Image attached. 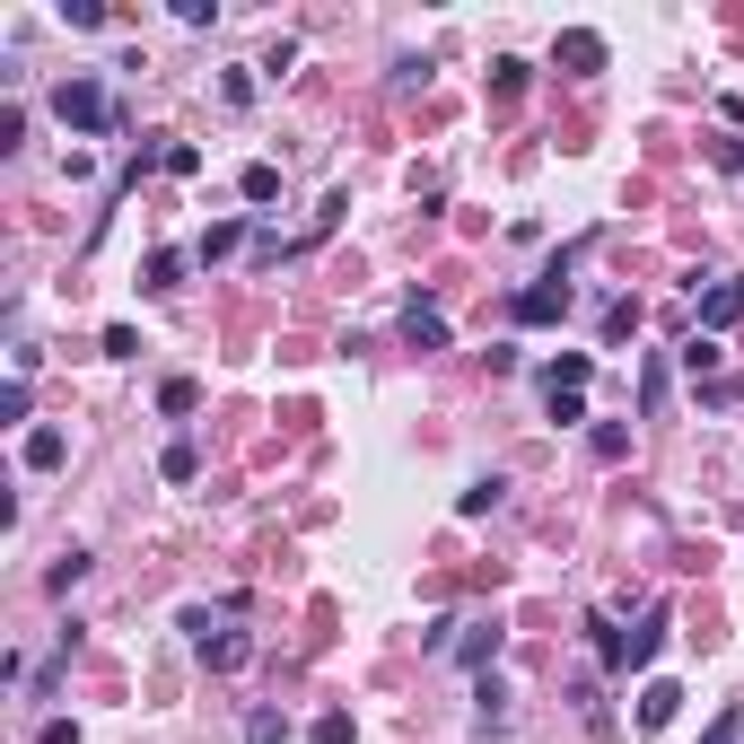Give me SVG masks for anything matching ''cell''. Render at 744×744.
I'll use <instances>...</instances> for the list:
<instances>
[{
	"instance_id": "6da1fadb",
	"label": "cell",
	"mask_w": 744,
	"mask_h": 744,
	"mask_svg": "<svg viewBox=\"0 0 744 744\" xmlns=\"http://www.w3.org/2000/svg\"><path fill=\"white\" fill-rule=\"evenodd\" d=\"M53 115H62V131H88V140L124 124V106L106 97V79H97V71H71V79L53 88Z\"/></svg>"
},
{
	"instance_id": "7a4b0ae2",
	"label": "cell",
	"mask_w": 744,
	"mask_h": 744,
	"mask_svg": "<svg viewBox=\"0 0 744 744\" xmlns=\"http://www.w3.org/2000/svg\"><path fill=\"white\" fill-rule=\"evenodd\" d=\"M508 316H517V325H561V316H570V280H561V272H543V280H525Z\"/></svg>"
},
{
	"instance_id": "3957f363",
	"label": "cell",
	"mask_w": 744,
	"mask_h": 744,
	"mask_svg": "<svg viewBox=\"0 0 744 744\" xmlns=\"http://www.w3.org/2000/svg\"><path fill=\"white\" fill-rule=\"evenodd\" d=\"M552 62H561L570 79H596V71H605V35H596V26H570V35L552 44Z\"/></svg>"
},
{
	"instance_id": "277c9868",
	"label": "cell",
	"mask_w": 744,
	"mask_h": 744,
	"mask_svg": "<svg viewBox=\"0 0 744 744\" xmlns=\"http://www.w3.org/2000/svg\"><path fill=\"white\" fill-rule=\"evenodd\" d=\"M193 648H202V666H211V674H237V666H254V639H246V630H228V621H220V630H202Z\"/></svg>"
},
{
	"instance_id": "5b68a950",
	"label": "cell",
	"mask_w": 744,
	"mask_h": 744,
	"mask_svg": "<svg viewBox=\"0 0 744 744\" xmlns=\"http://www.w3.org/2000/svg\"><path fill=\"white\" fill-rule=\"evenodd\" d=\"M403 342H412V351H447V316H438L429 298H412V307H403Z\"/></svg>"
},
{
	"instance_id": "8992f818",
	"label": "cell",
	"mask_w": 744,
	"mask_h": 744,
	"mask_svg": "<svg viewBox=\"0 0 744 744\" xmlns=\"http://www.w3.org/2000/svg\"><path fill=\"white\" fill-rule=\"evenodd\" d=\"M674 710H683V683H666V674H657V683H639V727H648V736H657V727H674Z\"/></svg>"
},
{
	"instance_id": "52a82bcc",
	"label": "cell",
	"mask_w": 744,
	"mask_h": 744,
	"mask_svg": "<svg viewBox=\"0 0 744 744\" xmlns=\"http://www.w3.org/2000/svg\"><path fill=\"white\" fill-rule=\"evenodd\" d=\"M744 316V280H719V289H701V333H727Z\"/></svg>"
},
{
	"instance_id": "ba28073f",
	"label": "cell",
	"mask_w": 744,
	"mask_h": 744,
	"mask_svg": "<svg viewBox=\"0 0 744 744\" xmlns=\"http://www.w3.org/2000/svg\"><path fill=\"white\" fill-rule=\"evenodd\" d=\"M587 376H596V360H587V351H561V360L543 369V394H587Z\"/></svg>"
},
{
	"instance_id": "9c48e42d",
	"label": "cell",
	"mask_w": 744,
	"mask_h": 744,
	"mask_svg": "<svg viewBox=\"0 0 744 744\" xmlns=\"http://www.w3.org/2000/svg\"><path fill=\"white\" fill-rule=\"evenodd\" d=\"M71 465V438L62 429H26V474H62Z\"/></svg>"
},
{
	"instance_id": "30bf717a",
	"label": "cell",
	"mask_w": 744,
	"mask_h": 744,
	"mask_svg": "<svg viewBox=\"0 0 744 744\" xmlns=\"http://www.w3.org/2000/svg\"><path fill=\"white\" fill-rule=\"evenodd\" d=\"M158 412H167V421L202 412V385H193V376H167V385H158Z\"/></svg>"
},
{
	"instance_id": "8fae6325",
	"label": "cell",
	"mask_w": 744,
	"mask_h": 744,
	"mask_svg": "<svg viewBox=\"0 0 744 744\" xmlns=\"http://www.w3.org/2000/svg\"><path fill=\"white\" fill-rule=\"evenodd\" d=\"M657 648H666V614H648L639 630H630V674H639V666H657Z\"/></svg>"
},
{
	"instance_id": "7c38bea8",
	"label": "cell",
	"mask_w": 744,
	"mask_h": 744,
	"mask_svg": "<svg viewBox=\"0 0 744 744\" xmlns=\"http://www.w3.org/2000/svg\"><path fill=\"white\" fill-rule=\"evenodd\" d=\"M184 272H193V254H184V246H158V254H149V289H176Z\"/></svg>"
},
{
	"instance_id": "4fadbf2b",
	"label": "cell",
	"mask_w": 744,
	"mask_h": 744,
	"mask_svg": "<svg viewBox=\"0 0 744 744\" xmlns=\"http://www.w3.org/2000/svg\"><path fill=\"white\" fill-rule=\"evenodd\" d=\"M237 246H246V220H220V228L193 246V263H220V254H237Z\"/></svg>"
},
{
	"instance_id": "5bb4252c",
	"label": "cell",
	"mask_w": 744,
	"mask_h": 744,
	"mask_svg": "<svg viewBox=\"0 0 744 744\" xmlns=\"http://www.w3.org/2000/svg\"><path fill=\"white\" fill-rule=\"evenodd\" d=\"M158 474H167V482H193V474H202V456H193V438H167V456H158Z\"/></svg>"
},
{
	"instance_id": "9a60e30c",
	"label": "cell",
	"mask_w": 744,
	"mask_h": 744,
	"mask_svg": "<svg viewBox=\"0 0 744 744\" xmlns=\"http://www.w3.org/2000/svg\"><path fill=\"white\" fill-rule=\"evenodd\" d=\"M79 578H88V552H79V543H71V552H62V561H53V570H44V587H53V596H71V587H79Z\"/></svg>"
},
{
	"instance_id": "2e32d148",
	"label": "cell",
	"mask_w": 744,
	"mask_h": 744,
	"mask_svg": "<svg viewBox=\"0 0 744 744\" xmlns=\"http://www.w3.org/2000/svg\"><path fill=\"white\" fill-rule=\"evenodd\" d=\"M237 184H246V202H254V211H263V202H280V167H263V158H254Z\"/></svg>"
},
{
	"instance_id": "e0dca14e",
	"label": "cell",
	"mask_w": 744,
	"mask_h": 744,
	"mask_svg": "<svg viewBox=\"0 0 744 744\" xmlns=\"http://www.w3.org/2000/svg\"><path fill=\"white\" fill-rule=\"evenodd\" d=\"M587 447H596L605 465H621V456H630V429H621V421H596V429H587Z\"/></svg>"
},
{
	"instance_id": "ac0fdd59",
	"label": "cell",
	"mask_w": 744,
	"mask_h": 744,
	"mask_svg": "<svg viewBox=\"0 0 744 744\" xmlns=\"http://www.w3.org/2000/svg\"><path fill=\"white\" fill-rule=\"evenodd\" d=\"M62 26H88L97 35V26H115V9L106 0H62Z\"/></svg>"
},
{
	"instance_id": "d6986e66",
	"label": "cell",
	"mask_w": 744,
	"mask_h": 744,
	"mask_svg": "<svg viewBox=\"0 0 744 744\" xmlns=\"http://www.w3.org/2000/svg\"><path fill=\"white\" fill-rule=\"evenodd\" d=\"M710 167H719V176H744V131H719V140H710Z\"/></svg>"
},
{
	"instance_id": "ffe728a7",
	"label": "cell",
	"mask_w": 744,
	"mask_h": 744,
	"mask_svg": "<svg viewBox=\"0 0 744 744\" xmlns=\"http://www.w3.org/2000/svg\"><path fill=\"white\" fill-rule=\"evenodd\" d=\"M474 701H482V727H508V683H499V674H482Z\"/></svg>"
},
{
	"instance_id": "44dd1931",
	"label": "cell",
	"mask_w": 744,
	"mask_h": 744,
	"mask_svg": "<svg viewBox=\"0 0 744 744\" xmlns=\"http://www.w3.org/2000/svg\"><path fill=\"white\" fill-rule=\"evenodd\" d=\"M499 491H508V482H499V474H482V482L456 499V508H465V517H491V508H499Z\"/></svg>"
},
{
	"instance_id": "7402d4cb",
	"label": "cell",
	"mask_w": 744,
	"mask_h": 744,
	"mask_svg": "<svg viewBox=\"0 0 744 744\" xmlns=\"http://www.w3.org/2000/svg\"><path fill=\"white\" fill-rule=\"evenodd\" d=\"M26 412H35V385L9 376V385H0V421H26Z\"/></svg>"
},
{
	"instance_id": "603a6c76",
	"label": "cell",
	"mask_w": 744,
	"mask_h": 744,
	"mask_svg": "<svg viewBox=\"0 0 744 744\" xmlns=\"http://www.w3.org/2000/svg\"><path fill=\"white\" fill-rule=\"evenodd\" d=\"M683 369H692V376H719V342H710V333H692V342H683Z\"/></svg>"
},
{
	"instance_id": "cb8c5ba5",
	"label": "cell",
	"mask_w": 744,
	"mask_h": 744,
	"mask_svg": "<svg viewBox=\"0 0 744 744\" xmlns=\"http://www.w3.org/2000/svg\"><path fill=\"white\" fill-rule=\"evenodd\" d=\"M639 412H666V360L639 369Z\"/></svg>"
},
{
	"instance_id": "d4e9b609",
	"label": "cell",
	"mask_w": 744,
	"mask_h": 744,
	"mask_svg": "<svg viewBox=\"0 0 744 744\" xmlns=\"http://www.w3.org/2000/svg\"><path fill=\"white\" fill-rule=\"evenodd\" d=\"M491 97H499V106L525 97V62H491Z\"/></svg>"
},
{
	"instance_id": "484cf974",
	"label": "cell",
	"mask_w": 744,
	"mask_h": 744,
	"mask_svg": "<svg viewBox=\"0 0 744 744\" xmlns=\"http://www.w3.org/2000/svg\"><path fill=\"white\" fill-rule=\"evenodd\" d=\"M621 333H639V298H614V307H605V342H621Z\"/></svg>"
},
{
	"instance_id": "4316f807",
	"label": "cell",
	"mask_w": 744,
	"mask_h": 744,
	"mask_svg": "<svg viewBox=\"0 0 744 744\" xmlns=\"http://www.w3.org/2000/svg\"><path fill=\"white\" fill-rule=\"evenodd\" d=\"M280 736H289V719H280V710H254V719H246V744H280Z\"/></svg>"
},
{
	"instance_id": "83f0119b",
	"label": "cell",
	"mask_w": 744,
	"mask_h": 744,
	"mask_svg": "<svg viewBox=\"0 0 744 744\" xmlns=\"http://www.w3.org/2000/svg\"><path fill=\"white\" fill-rule=\"evenodd\" d=\"M158 167H167V176H202V149H193V140H167V158H158Z\"/></svg>"
},
{
	"instance_id": "f1b7e54d",
	"label": "cell",
	"mask_w": 744,
	"mask_h": 744,
	"mask_svg": "<svg viewBox=\"0 0 744 744\" xmlns=\"http://www.w3.org/2000/svg\"><path fill=\"white\" fill-rule=\"evenodd\" d=\"M307 736H316V744H351V710H325V719H316Z\"/></svg>"
},
{
	"instance_id": "f546056e",
	"label": "cell",
	"mask_w": 744,
	"mask_h": 744,
	"mask_svg": "<svg viewBox=\"0 0 744 744\" xmlns=\"http://www.w3.org/2000/svg\"><path fill=\"white\" fill-rule=\"evenodd\" d=\"M543 403H552V421H561V429H578V421H587V394H543Z\"/></svg>"
},
{
	"instance_id": "4dcf8cb0",
	"label": "cell",
	"mask_w": 744,
	"mask_h": 744,
	"mask_svg": "<svg viewBox=\"0 0 744 744\" xmlns=\"http://www.w3.org/2000/svg\"><path fill=\"white\" fill-rule=\"evenodd\" d=\"M106 360H140V333L131 325H106Z\"/></svg>"
},
{
	"instance_id": "1f68e13d",
	"label": "cell",
	"mask_w": 744,
	"mask_h": 744,
	"mask_svg": "<svg viewBox=\"0 0 744 744\" xmlns=\"http://www.w3.org/2000/svg\"><path fill=\"white\" fill-rule=\"evenodd\" d=\"M44 744H79V727L71 719H44Z\"/></svg>"
}]
</instances>
